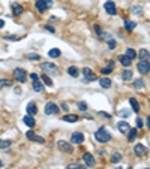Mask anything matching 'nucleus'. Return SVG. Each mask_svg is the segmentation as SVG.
Segmentation results:
<instances>
[{"instance_id": "nucleus-1", "label": "nucleus", "mask_w": 150, "mask_h": 169, "mask_svg": "<svg viewBox=\"0 0 150 169\" xmlns=\"http://www.w3.org/2000/svg\"><path fill=\"white\" fill-rule=\"evenodd\" d=\"M95 139H96L98 142H102V144H105V142H108L110 139H111V135H110V132L107 130L105 127H99V129L95 132Z\"/></svg>"}, {"instance_id": "nucleus-2", "label": "nucleus", "mask_w": 150, "mask_h": 169, "mask_svg": "<svg viewBox=\"0 0 150 169\" xmlns=\"http://www.w3.org/2000/svg\"><path fill=\"white\" fill-rule=\"evenodd\" d=\"M41 69H42L47 75H51V76H56V75L60 73V69H59V66H56V64L50 63V61L42 63V64H41Z\"/></svg>"}, {"instance_id": "nucleus-3", "label": "nucleus", "mask_w": 150, "mask_h": 169, "mask_svg": "<svg viewBox=\"0 0 150 169\" xmlns=\"http://www.w3.org/2000/svg\"><path fill=\"white\" fill-rule=\"evenodd\" d=\"M12 75H14V78H15V79H17L18 82H26V79H27V73H26V70L21 69V67L14 69Z\"/></svg>"}, {"instance_id": "nucleus-4", "label": "nucleus", "mask_w": 150, "mask_h": 169, "mask_svg": "<svg viewBox=\"0 0 150 169\" xmlns=\"http://www.w3.org/2000/svg\"><path fill=\"white\" fill-rule=\"evenodd\" d=\"M59 112H60V106L56 105L54 102H48L47 105H45V114L47 115H54Z\"/></svg>"}, {"instance_id": "nucleus-5", "label": "nucleus", "mask_w": 150, "mask_h": 169, "mask_svg": "<svg viewBox=\"0 0 150 169\" xmlns=\"http://www.w3.org/2000/svg\"><path fill=\"white\" fill-rule=\"evenodd\" d=\"M137 70L141 73V75H146L150 72V63L147 60H141L138 61V64H137Z\"/></svg>"}, {"instance_id": "nucleus-6", "label": "nucleus", "mask_w": 150, "mask_h": 169, "mask_svg": "<svg viewBox=\"0 0 150 169\" xmlns=\"http://www.w3.org/2000/svg\"><path fill=\"white\" fill-rule=\"evenodd\" d=\"M57 147H59V150L63 151V153H74L72 144H68L66 141H59L57 142Z\"/></svg>"}, {"instance_id": "nucleus-7", "label": "nucleus", "mask_w": 150, "mask_h": 169, "mask_svg": "<svg viewBox=\"0 0 150 169\" xmlns=\"http://www.w3.org/2000/svg\"><path fill=\"white\" fill-rule=\"evenodd\" d=\"M134 153H135V156H138V157H146L147 147H144V144H137L134 147Z\"/></svg>"}, {"instance_id": "nucleus-8", "label": "nucleus", "mask_w": 150, "mask_h": 169, "mask_svg": "<svg viewBox=\"0 0 150 169\" xmlns=\"http://www.w3.org/2000/svg\"><path fill=\"white\" fill-rule=\"evenodd\" d=\"M84 142V135L81 132H74L71 135V144H81Z\"/></svg>"}, {"instance_id": "nucleus-9", "label": "nucleus", "mask_w": 150, "mask_h": 169, "mask_svg": "<svg viewBox=\"0 0 150 169\" xmlns=\"http://www.w3.org/2000/svg\"><path fill=\"white\" fill-rule=\"evenodd\" d=\"M104 8H105V11H107V14H108V15H116V14H117L116 5H114V2H111V0H108V2H105V5H104Z\"/></svg>"}, {"instance_id": "nucleus-10", "label": "nucleus", "mask_w": 150, "mask_h": 169, "mask_svg": "<svg viewBox=\"0 0 150 169\" xmlns=\"http://www.w3.org/2000/svg\"><path fill=\"white\" fill-rule=\"evenodd\" d=\"M26 136H27V139L29 141H33V142H39V144H45V139L42 138V136H38L35 135L32 130H29L27 133H26Z\"/></svg>"}, {"instance_id": "nucleus-11", "label": "nucleus", "mask_w": 150, "mask_h": 169, "mask_svg": "<svg viewBox=\"0 0 150 169\" xmlns=\"http://www.w3.org/2000/svg\"><path fill=\"white\" fill-rule=\"evenodd\" d=\"M117 129L120 130V133H123V135H128V132L131 130V126H129L126 121H119V124H117Z\"/></svg>"}, {"instance_id": "nucleus-12", "label": "nucleus", "mask_w": 150, "mask_h": 169, "mask_svg": "<svg viewBox=\"0 0 150 169\" xmlns=\"http://www.w3.org/2000/svg\"><path fill=\"white\" fill-rule=\"evenodd\" d=\"M81 157H83V162H84L87 166H93V165H95V159H93V156L90 154V153H84Z\"/></svg>"}, {"instance_id": "nucleus-13", "label": "nucleus", "mask_w": 150, "mask_h": 169, "mask_svg": "<svg viewBox=\"0 0 150 169\" xmlns=\"http://www.w3.org/2000/svg\"><path fill=\"white\" fill-rule=\"evenodd\" d=\"M119 60H120V64H123L125 67H128V66H131V64H132V58H129L126 54L119 55Z\"/></svg>"}, {"instance_id": "nucleus-14", "label": "nucleus", "mask_w": 150, "mask_h": 169, "mask_svg": "<svg viewBox=\"0 0 150 169\" xmlns=\"http://www.w3.org/2000/svg\"><path fill=\"white\" fill-rule=\"evenodd\" d=\"M26 109H27V114H29V115H36V114H38V106H36L35 102H30Z\"/></svg>"}, {"instance_id": "nucleus-15", "label": "nucleus", "mask_w": 150, "mask_h": 169, "mask_svg": "<svg viewBox=\"0 0 150 169\" xmlns=\"http://www.w3.org/2000/svg\"><path fill=\"white\" fill-rule=\"evenodd\" d=\"M36 9L41 12V14H44V12L48 9V6H47V3H45L44 0H36Z\"/></svg>"}, {"instance_id": "nucleus-16", "label": "nucleus", "mask_w": 150, "mask_h": 169, "mask_svg": "<svg viewBox=\"0 0 150 169\" xmlns=\"http://www.w3.org/2000/svg\"><path fill=\"white\" fill-rule=\"evenodd\" d=\"M129 103H131V106H132V111L134 112H140V103H138V100L135 99V97H129Z\"/></svg>"}, {"instance_id": "nucleus-17", "label": "nucleus", "mask_w": 150, "mask_h": 169, "mask_svg": "<svg viewBox=\"0 0 150 169\" xmlns=\"http://www.w3.org/2000/svg\"><path fill=\"white\" fill-rule=\"evenodd\" d=\"M23 121H24V124H26V126H29V127H33V126L36 124V121H35V118H33V115H26L24 118H23Z\"/></svg>"}, {"instance_id": "nucleus-18", "label": "nucleus", "mask_w": 150, "mask_h": 169, "mask_svg": "<svg viewBox=\"0 0 150 169\" xmlns=\"http://www.w3.org/2000/svg\"><path fill=\"white\" fill-rule=\"evenodd\" d=\"M63 120L68 121V123H77L78 120H80V117H78L77 114H66L63 117Z\"/></svg>"}, {"instance_id": "nucleus-19", "label": "nucleus", "mask_w": 150, "mask_h": 169, "mask_svg": "<svg viewBox=\"0 0 150 169\" xmlns=\"http://www.w3.org/2000/svg\"><path fill=\"white\" fill-rule=\"evenodd\" d=\"M132 75H134L132 70L125 69V70L122 72V79H123V81H131V79H132Z\"/></svg>"}, {"instance_id": "nucleus-20", "label": "nucleus", "mask_w": 150, "mask_h": 169, "mask_svg": "<svg viewBox=\"0 0 150 169\" xmlns=\"http://www.w3.org/2000/svg\"><path fill=\"white\" fill-rule=\"evenodd\" d=\"M12 11H14V14H15L17 17H20V15L23 14V11H24V9H23V6H21V5H18V3L14 2V3H12Z\"/></svg>"}, {"instance_id": "nucleus-21", "label": "nucleus", "mask_w": 150, "mask_h": 169, "mask_svg": "<svg viewBox=\"0 0 150 169\" xmlns=\"http://www.w3.org/2000/svg\"><path fill=\"white\" fill-rule=\"evenodd\" d=\"M33 90L36 93H42L44 92V86H42V82L39 81V79H35L33 81Z\"/></svg>"}, {"instance_id": "nucleus-22", "label": "nucleus", "mask_w": 150, "mask_h": 169, "mask_svg": "<svg viewBox=\"0 0 150 169\" xmlns=\"http://www.w3.org/2000/svg\"><path fill=\"white\" fill-rule=\"evenodd\" d=\"M99 84H101L102 88H110L111 87V79H110V78H101Z\"/></svg>"}, {"instance_id": "nucleus-23", "label": "nucleus", "mask_w": 150, "mask_h": 169, "mask_svg": "<svg viewBox=\"0 0 150 169\" xmlns=\"http://www.w3.org/2000/svg\"><path fill=\"white\" fill-rule=\"evenodd\" d=\"M137 135H138V130H137V129H131V130L128 132V141L129 142L135 141L137 139Z\"/></svg>"}, {"instance_id": "nucleus-24", "label": "nucleus", "mask_w": 150, "mask_h": 169, "mask_svg": "<svg viewBox=\"0 0 150 169\" xmlns=\"http://www.w3.org/2000/svg\"><path fill=\"white\" fill-rule=\"evenodd\" d=\"M135 27H137V23H134V21H125V30L126 31H132Z\"/></svg>"}, {"instance_id": "nucleus-25", "label": "nucleus", "mask_w": 150, "mask_h": 169, "mask_svg": "<svg viewBox=\"0 0 150 169\" xmlns=\"http://www.w3.org/2000/svg\"><path fill=\"white\" fill-rule=\"evenodd\" d=\"M48 55L51 58H57V57H60V49L59 48H53V49H50L48 51Z\"/></svg>"}, {"instance_id": "nucleus-26", "label": "nucleus", "mask_w": 150, "mask_h": 169, "mask_svg": "<svg viewBox=\"0 0 150 169\" xmlns=\"http://www.w3.org/2000/svg\"><path fill=\"white\" fill-rule=\"evenodd\" d=\"M138 55H140V58H141V60H149L150 53H149L147 49H144V48H143V49L140 51V53H138Z\"/></svg>"}, {"instance_id": "nucleus-27", "label": "nucleus", "mask_w": 150, "mask_h": 169, "mask_svg": "<svg viewBox=\"0 0 150 169\" xmlns=\"http://www.w3.org/2000/svg\"><path fill=\"white\" fill-rule=\"evenodd\" d=\"M68 73L72 76V78H77L78 75H80V72H78V69H77L75 66H71V67L68 69Z\"/></svg>"}, {"instance_id": "nucleus-28", "label": "nucleus", "mask_w": 150, "mask_h": 169, "mask_svg": "<svg viewBox=\"0 0 150 169\" xmlns=\"http://www.w3.org/2000/svg\"><path fill=\"white\" fill-rule=\"evenodd\" d=\"M111 163H119V162L122 160V154H119V153H114L113 156H111Z\"/></svg>"}, {"instance_id": "nucleus-29", "label": "nucleus", "mask_w": 150, "mask_h": 169, "mask_svg": "<svg viewBox=\"0 0 150 169\" xmlns=\"http://www.w3.org/2000/svg\"><path fill=\"white\" fill-rule=\"evenodd\" d=\"M96 79V73H93V72H90L89 75H86V76H84V82H90V81H95Z\"/></svg>"}, {"instance_id": "nucleus-30", "label": "nucleus", "mask_w": 150, "mask_h": 169, "mask_svg": "<svg viewBox=\"0 0 150 169\" xmlns=\"http://www.w3.org/2000/svg\"><path fill=\"white\" fill-rule=\"evenodd\" d=\"M42 81H44L45 84H47L48 87H53V86H54V84H53V81H51V78H50L47 73H45V75H42Z\"/></svg>"}, {"instance_id": "nucleus-31", "label": "nucleus", "mask_w": 150, "mask_h": 169, "mask_svg": "<svg viewBox=\"0 0 150 169\" xmlns=\"http://www.w3.org/2000/svg\"><path fill=\"white\" fill-rule=\"evenodd\" d=\"M11 144H12V142H11V141H8V139H6V141L0 139V148H2V150H5V148H9V147H11Z\"/></svg>"}, {"instance_id": "nucleus-32", "label": "nucleus", "mask_w": 150, "mask_h": 169, "mask_svg": "<svg viewBox=\"0 0 150 169\" xmlns=\"http://www.w3.org/2000/svg\"><path fill=\"white\" fill-rule=\"evenodd\" d=\"M12 86V81L9 79H0V90H2L3 87H11Z\"/></svg>"}, {"instance_id": "nucleus-33", "label": "nucleus", "mask_w": 150, "mask_h": 169, "mask_svg": "<svg viewBox=\"0 0 150 169\" xmlns=\"http://www.w3.org/2000/svg\"><path fill=\"white\" fill-rule=\"evenodd\" d=\"M134 87H135L137 90H141V88H144V81H143V79H135Z\"/></svg>"}, {"instance_id": "nucleus-34", "label": "nucleus", "mask_w": 150, "mask_h": 169, "mask_svg": "<svg viewBox=\"0 0 150 169\" xmlns=\"http://www.w3.org/2000/svg\"><path fill=\"white\" fill-rule=\"evenodd\" d=\"M126 55H128L129 58H132V60H134V58L137 57V53H135V49H134V48H128V49H126Z\"/></svg>"}, {"instance_id": "nucleus-35", "label": "nucleus", "mask_w": 150, "mask_h": 169, "mask_svg": "<svg viewBox=\"0 0 150 169\" xmlns=\"http://www.w3.org/2000/svg\"><path fill=\"white\" fill-rule=\"evenodd\" d=\"M68 169H86V166L84 165H80V163H71L68 166Z\"/></svg>"}, {"instance_id": "nucleus-36", "label": "nucleus", "mask_w": 150, "mask_h": 169, "mask_svg": "<svg viewBox=\"0 0 150 169\" xmlns=\"http://www.w3.org/2000/svg\"><path fill=\"white\" fill-rule=\"evenodd\" d=\"M26 58H29V60H39V58H41V55L39 54H26Z\"/></svg>"}, {"instance_id": "nucleus-37", "label": "nucleus", "mask_w": 150, "mask_h": 169, "mask_svg": "<svg viewBox=\"0 0 150 169\" xmlns=\"http://www.w3.org/2000/svg\"><path fill=\"white\" fill-rule=\"evenodd\" d=\"M78 109H80V111H87V103L86 102H78Z\"/></svg>"}, {"instance_id": "nucleus-38", "label": "nucleus", "mask_w": 150, "mask_h": 169, "mask_svg": "<svg viewBox=\"0 0 150 169\" xmlns=\"http://www.w3.org/2000/svg\"><path fill=\"white\" fill-rule=\"evenodd\" d=\"M141 11H143L141 6H132L131 8V12H134V14H141Z\"/></svg>"}, {"instance_id": "nucleus-39", "label": "nucleus", "mask_w": 150, "mask_h": 169, "mask_svg": "<svg viewBox=\"0 0 150 169\" xmlns=\"http://www.w3.org/2000/svg\"><path fill=\"white\" fill-rule=\"evenodd\" d=\"M108 48L110 49H114L116 48V41H114V39H110V41H108Z\"/></svg>"}, {"instance_id": "nucleus-40", "label": "nucleus", "mask_w": 150, "mask_h": 169, "mask_svg": "<svg viewBox=\"0 0 150 169\" xmlns=\"http://www.w3.org/2000/svg\"><path fill=\"white\" fill-rule=\"evenodd\" d=\"M111 72H113L111 67H104V69L101 70V73H104V75H108V73H111Z\"/></svg>"}, {"instance_id": "nucleus-41", "label": "nucleus", "mask_w": 150, "mask_h": 169, "mask_svg": "<svg viewBox=\"0 0 150 169\" xmlns=\"http://www.w3.org/2000/svg\"><path fill=\"white\" fill-rule=\"evenodd\" d=\"M95 31H96V33H98V35H99V36H101V33H102V30H101V27H99V24H95Z\"/></svg>"}, {"instance_id": "nucleus-42", "label": "nucleus", "mask_w": 150, "mask_h": 169, "mask_svg": "<svg viewBox=\"0 0 150 169\" xmlns=\"http://www.w3.org/2000/svg\"><path fill=\"white\" fill-rule=\"evenodd\" d=\"M90 72H92V69H90V67H84V69H83V75H84V76L89 75Z\"/></svg>"}, {"instance_id": "nucleus-43", "label": "nucleus", "mask_w": 150, "mask_h": 169, "mask_svg": "<svg viewBox=\"0 0 150 169\" xmlns=\"http://www.w3.org/2000/svg\"><path fill=\"white\" fill-rule=\"evenodd\" d=\"M60 106H62L60 109H63V111H66V112L69 111V106H68V103H62V105H60Z\"/></svg>"}, {"instance_id": "nucleus-44", "label": "nucleus", "mask_w": 150, "mask_h": 169, "mask_svg": "<svg viewBox=\"0 0 150 169\" xmlns=\"http://www.w3.org/2000/svg\"><path fill=\"white\" fill-rule=\"evenodd\" d=\"M144 124H143V120L141 118H137V127H143Z\"/></svg>"}, {"instance_id": "nucleus-45", "label": "nucleus", "mask_w": 150, "mask_h": 169, "mask_svg": "<svg viewBox=\"0 0 150 169\" xmlns=\"http://www.w3.org/2000/svg\"><path fill=\"white\" fill-rule=\"evenodd\" d=\"M99 115H102V117H105V118H111V114H107V112H99Z\"/></svg>"}, {"instance_id": "nucleus-46", "label": "nucleus", "mask_w": 150, "mask_h": 169, "mask_svg": "<svg viewBox=\"0 0 150 169\" xmlns=\"http://www.w3.org/2000/svg\"><path fill=\"white\" fill-rule=\"evenodd\" d=\"M5 39H8V41H11V39H12V41H17L18 37H17V36H6Z\"/></svg>"}, {"instance_id": "nucleus-47", "label": "nucleus", "mask_w": 150, "mask_h": 169, "mask_svg": "<svg viewBox=\"0 0 150 169\" xmlns=\"http://www.w3.org/2000/svg\"><path fill=\"white\" fill-rule=\"evenodd\" d=\"M30 78H32L33 81H35V79H39V76H38L36 73H30Z\"/></svg>"}, {"instance_id": "nucleus-48", "label": "nucleus", "mask_w": 150, "mask_h": 169, "mask_svg": "<svg viewBox=\"0 0 150 169\" xmlns=\"http://www.w3.org/2000/svg\"><path fill=\"white\" fill-rule=\"evenodd\" d=\"M44 2H45V3H47V6H48V8H50V6H51V5H53V0H44Z\"/></svg>"}, {"instance_id": "nucleus-49", "label": "nucleus", "mask_w": 150, "mask_h": 169, "mask_svg": "<svg viewBox=\"0 0 150 169\" xmlns=\"http://www.w3.org/2000/svg\"><path fill=\"white\" fill-rule=\"evenodd\" d=\"M120 114H122V117H128L129 115V111H122Z\"/></svg>"}, {"instance_id": "nucleus-50", "label": "nucleus", "mask_w": 150, "mask_h": 169, "mask_svg": "<svg viewBox=\"0 0 150 169\" xmlns=\"http://www.w3.org/2000/svg\"><path fill=\"white\" fill-rule=\"evenodd\" d=\"M45 29L50 30V31H54V27H51V25H45Z\"/></svg>"}, {"instance_id": "nucleus-51", "label": "nucleus", "mask_w": 150, "mask_h": 169, "mask_svg": "<svg viewBox=\"0 0 150 169\" xmlns=\"http://www.w3.org/2000/svg\"><path fill=\"white\" fill-rule=\"evenodd\" d=\"M3 25H5V21H3V19H0V29H3Z\"/></svg>"}, {"instance_id": "nucleus-52", "label": "nucleus", "mask_w": 150, "mask_h": 169, "mask_svg": "<svg viewBox=\"0 0 150 169\" xmlns=\"http://www.w3.org/2000/svg\"><path fill=\"white\" fill-rule=\"evenodd\" d=\"M147 124H149V129H150V117H147Z\"/></svg>"}, {"instance_id": "nucleus-53", "label": "nucleus", "mask_w": 150, "mask_h": 169, "mask_svg": "<svg viewBox=\"0 0 150 169\" xmlns=\"http://www.w3.org/2000/svg\"><path fill=\"white\" fill-rule=\"evenodd\" d=\"M3 168V163H2V160H0V169H2Z\"/></svg>"}, {"instance_id": "nucleus-54", "label": "nucleus", "mask_w": 150, "mask_h": 169, "mask_svg": "<svg viewBox=\"0 0 150 169\" xmlns=\"http://www.w3.org/2000/svg\"><path fill=\"white\" fill-rule=\"evenodd\" d=\"M116 169H123V168H122V166H119V168H116Z\"/></svg>"}, {"instance_id": "nucleus-55", "label": "nucleus", "mask_w": 150, "mask_h": 169, "mask_svg": "<svg viewBox=\"0 0 150 169\" xmlns=\"http://www.w3.org/2000/svg\"><path fill=\"white\" fill-rule=\"evenodd\" d=\"M144 169H150V168H144Z\"/></svg>"}, {"instance_id": "nucleus-56", "label": "nucleus", "mask_w": 150, "mask_h": 169, "mask_svg": "<svg viewBox=\"0 0 150 169\" xmlns=\"http://www.w3.org/2000/svg\"><path fill=\"white\" fill-rule=\"evenodd\" d=\"M129 169H132V168H129Z\"/></svg>"}]
</instances>
